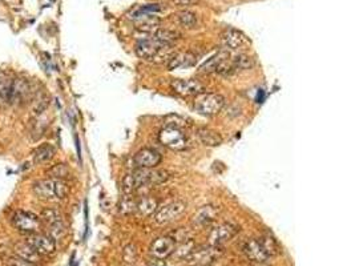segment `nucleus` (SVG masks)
<instances>
[{"label": "nucleus", "mask_w": 355, "mask_h": 266, "mask_svg": "<svg viewBox=\"0 0 355 266\" xmlns=\"http://www.w3.org/2000/svg\"><path fill=\"white\" fill-rule=\"evenodd\" d=\"M6 73H4L3 72V71H2V70H0V88H2V86H3L4 85V84H6Z\"/></svg>", "instance_id": "f704fd0d"}, {"label": "nucleus", "mask_w": 355, "mask_h": 266, "mask_svg": "<svg viewBox=\"0 0 355 266\" xmlns=\"http://www.w3.org/2000/svg\"><path fill=\"white\" fill-rule=\"evenodd\" d=\"M159 141L170 150L181 152L188 148V137L179 124L168 123L159 133Z\"/></svg>", "instance_id": "20e7f679"}, {"label": "nucleus", "mask_w": 355, "mask_h": 266, "mask_svg": "<svg viewBox=\"0 0 355 266\" xmlns=\"http://www.w3.org/2000/svg\"><path fill=\"white\" fill-rule=\"evenodd\" d=\"M4 265L6 266H36L31 262H27V261H24V259L19 258V257H16V256L8 257V258H6V261H4Z\"/></svg>", "instance_id": "473e14b6"}, {"label": "nucleus", "mask_w": 355, "mask_h": 266, "mask_svg": "<svg viewBox=\"0 0 355 266\" xmlns=\"http://www.w3.org/2000/svg\"><path fill=\"white\" fill-rule=\"evenodd\" d=\"M136 203L137 199H135L133 197H124L119 204V213L123 216H129L132 213H136Z\"/></svg>", "instance_id": "c756f323"}, {"label": "nucleus", "mask_w": 355, "mask_h": 266, "mask_svg": "<svg viewBox=\"0 0 355 266\" xmlns=\"http://www.w3.org/2000/svg\"><path fill=\"white\" fill-rule=\"evenodd\" d=\"M196 136L205 146H218L223 144V136L219 132L212 129L209 126H199L196 130Z\"/></svg>", "instance_id": "6ab92c4d"}, {"label": "nucleus", "mask_w": 355, "mask_h": 266, "mask_svg": "<svg viewBox=\"0 0 355 266\" xmlns=\"http://www.w3.org/2000/svg\"><path fill=\"white\" fill-rule=\"evenodd\" d=\"M160 208L159 199L152 196H145L143 198L137 199L136 203V213L143 217H150L157 212Z\"/></svg>", "instance_id": "aec40b11"}, {"label": "nucleus", "mask_w": 355, "mask_h": 266, "mask_svg": "<svg viewBox=\"0 0 355 266\" xmlns=\"http://www.w3.org/2000/svg\"><path fill=\"white\" fill-rule=\"evenodd\" d=\"M163 160V156L157 152L156 149H150V148H143L133 156V163L137 168H144V169H150V168H156L160 165Z\"/></svg>", "instance_id": "2eb2a0df"}, {"label": "nucleus", "mask_w": 355, "mask_h": 266, "mask_svg": "<svg viewBox=\"0 0 355 266\" xmlns=\"http://www.w3.org/2000/svg\"><path fill=\"white\" fill-rule=\"evenodd\" d=\"M135 52L140 59L146 61L168 64L176 51L173 50V46L170 44H164L153 37H145L137 41L135 46Z\"/></svg>", "instance_id": "f03ea898"}, {"label": "nucleus", "mask_w": 355, "mask_h": 266, "mask_svg": "<svg viewBox=\"0 0 355 266\" xmlns=\"http://www.w3.org/2000/svg\"><path fill=\"white\" fill-rule=\"evenodd\" d=\"M56 154V146L50 143H44L33 150L32 159L35 164H46L55 157Z\"/></svg>", "instance_id": "412c9836"}, {"label": "nucleus", "mask_w": 355, "mask_h": 266, "mask_svg": "<svg viewBox=\"0 0 355 266\" xmlns=\"http://www.w3.org/2000/svg\"><path fill=\"white\" fill-rule=\"evenodd\" d=\"M239 226L233 223H223L217 225L214 229H212L209 234L210 245L213 246H221L223 243L228 242L232 238L238 234Z\"/></svg>", "instance_id": "f8f14e48"}, {"label": "nucleus", "mask_w": 355, "mask_h": 266, "mask_svg": "<svg viewBox=\"0 0 355 266\" xmlns=\"http://www.w3.org/2000/svg\"><path fill=\"white\" fill-rule=\"evenodd\" d=\"M258 239H259V242H261V245H262L265 253L269 257L277 256V254L281 252V248H279L278 242H277L276 239L273 238L272 236H269V234H265V236L259 237Z\"/></svg>", "instance_id": "c85d7f7f"}, {"label": "nucleus", "mask_w": 355, "mask_h": 266, "mask_svg": "<svg viewBox=\"0 0 355 266\" xmlns=\"http://www.w3.org/2000/svg\"><path fill=\"white\" fill-rule=\"evenodd\" d=\"M11 224L16 230L24 234H35L41 230V219L35 213L27 212V210H16L11 216Z\"/></svg>", "instance_id": "39448f33"}, {"label": "nucleus", "mask_w": 355, "mask_h": 266, "mask_svg": "<svg viewBox=\"0 0 355 266\" xmlns=\"http://www.w3.org/2000/svg\"><path fill=\"white\" fill-rule=\"evenodd\" d=\"M170 179V173L166 169H144V168H137L136 170L128 173L123 179L121 188L125 194H132L137 192L144 186L149 185H160L165 183Z\"/></svg>", "instance_id": "f257e3e1"}, {"label": "nucleus", "mask_w": 355, "mask_h": 266, "mask_svg": "<svg viewBox=\"0 0 355 266\" xmlns=\"http://www.w3.org/2000/svg\"><path fill=\"white\" fill-rule=\"evenodd\" d=\"M47 234L50 237H52L55 241H59L60 238H63V237L65 236V225H64V221L48 226V233H47Z\"/></svg>", "instance_id": "7c9ffc66"}, {"label": "nucleus", "mask_w": 355, "mask_h": 266, "mask_svg": "<svg viewBox=\"0 0 355 266\" xmlns=\"http://www.w3.org/2000/svg\"><path fill=\"white\" fill-rule=\"evenodd\" d=\"M186 209V204L184 201H173V203L166 204V205L161 206L157 209V212L154 213V221L160 225H165V224H169L174 219L179 218Z\"/></svg>", "instance_id": "1a4fd4ad"}, {"label": "nucleus", "mask_w": 355, "mask_h": 266, "mask_svg": "<svg viewBox=\"0 0 355 266\" xmlns=\"http://www.w3.org/2000/svg\"><path fill=\"white\" fill-rule=\"evenodd\" d=\"M242 252L246 256V258L256 263H263L269 259V256L265 253L258 238L248 239L245 245H243Z\"/></svg>", "instance_id": "dca6fc26"}, {"label": "nucleus", "mask_w": 355, "mask_h": 266, "mask_svg": "<svg viewBox=\"0 0 355 266\" xmlns=\"http://www.w3.org/2000/svg\"><path fill=\"white\" fill-rule=\"evenodd\" d=\"M198 0H170V3L177 7H190L194 6Z\"/></svg>", "instance_id": "72a5a7b5"}, {"label": "nucleus", "mask_w": 355, "mask_h": 266, "mask_svg": "<svg viewBox=\"0 0 355 266\" xmlns=\"http://www.w3.org/2000/svg\"><path fill=\"white\" fill-rule=\"evenodd\" d=\"M181 36L183 35L179 31L163 28V27H160L159 30L152 35L153 39H156L157 41H161L164 44H170V46H173V43H176L177 40L181 39Z\"/></svg>", "instance_id": "b1692460"}, {"label": "nucleus", "mask_w": 355, "mask_h": 266, "mask_svg": "<svg viewBox=\"0 0 355 266\" xmlns=\"http://www.w3.org/2000/svg\"><path fill=\"white\" fill-rule=\"evenodd\" d=\"M32 192L35 193V196L44 201H57L68 197L70 186L63 180L44 179L33 184Z\"/></svg>", "instance_id": "7ed1b4c3"}, {"label": "nucleus", "mask_w": 355, "mask_h": 266, "mask_svg": "<svg viewBox=\"0 0 355 266\" xmlns=\"http://www.w3.org/2000/svg\"><path fill=\"white\" fill-rule=\"evenodd\" d=\"M233 65H234V70L237 71H248L252 70L256 61L252 56L246 55V53H237L234 56H232Z\"/></svg>", "instance_id": "393cba45"}, {"label": "nucleus", "mask_w": 355, "mask_h": 266, "mask_svg": "<svg viewBox=\"0 0 355 266\" xmlns=\"http://www.w3.org/2000/svg\"><path fill=\"white\" fill-rule=\"evenodd\" d=\"M170 86H172L173 92L184 97H196L206 92L205 85L196 79H176L170 83Z\"/></svg>", "instance_id": "9d476101"}, {"label": "nucleus", "mask_w": 355, "mask_h": 266, "mask_svg": "<svg viewBox=\"0 0 355 266\" xmlns=\"http://www.w3.org/2000/svg\"><path fill=\"white\" fill-rule=\"evenodd\" d=\"M31 103V110L33 112V115H41L43 112H46L48 105H50V96L48 93L43 90H39L37 92H35L32 95L30 100Z\"/></svg>", "instance_id": "5701e85b"}, {"label": "nucleus", "mask_w": 355, "mask_h": 266, "mask_svg": "<svg viewBox=\"0 0 355 266\" xmlns=\"http://www.w3.org/2000/svg\"><path fill=\"white\" fill-rule=\"evenodd\" d=\"M39 217L41 219V223L47 224L48 226L63 221V214L57 208H46V209L41 210Z\"/></svg>", "instance_id": "bb28decb"}, {"label": "nucleus", "mask_w": 355, "mask_h": 266, "mask_svg": "<svg viewBox=\"0 0 355 266\" xmlns=\"http://www.w3.org/2000/svg\"><path fill=\"white\" fill-rule=\"evenodd\" d=\"M174 252H176V241L170 236L157 237L149 246L150 256L160 261L166 259Z\"/></svg>", "instance_id": "ddd939ff"}, {"label": "nucleus", "mask_w": 355, "mask_h": 266, "mask_svg": "<svg viewBox=\"0 0 355 266\" xmlns=\"http://www.w3.org/2000/svg\"><path fill=\"white\" fill-rule=\"evenodd\" d=\"M225 105V99L218 93H201L194 100V109L203 116H214Z\"/></svg>", "instance_id": "423d86ee"}, {"label": "nucleus", "mask_w": 355, "mask_h": 266, "mask_svg": "<svg viewBox=\"0 0 355 266\" xmlns=\"http://www.w3.org/2000/svg\"><path fill=\"white\" fill-rule=\"evenodd\" d=\"M176 20L180 26L186 30H192L197 26V15L189 10H183L176 13Z\"/></svg>", "instance_id": "a878e982"}, {"label": "nucleus", "mask_w": 355, "mask_h": 266, "mask_svg": "<svg viewBox=\"0 0 355 266\" xmlns=\"http://www.w3.org/2000/svg\"><path fill=\"white\" fill-rule=\"evenodd\" d=\"M47 176L48 179H55V180H65L71 176V169L68 168V165L64 163H59L56 165L51 166L50 169L47 170Z\"/></svg>", "instance_id": "cd10ccee"}, {"label": "nucleus", "mask_w": 355, "mask_h": 266, "mask_svg": "<svg viewBox=\"0 0 355 266\" xmlns=\"http://www.w3.org/2000/svg\"><path fill=\"white\" fill-rule=\"evenodd\" d=\"M123 258L125 262L128 263H135L139 258V249L135 243H129L124 248L123 252Z\"/></svg>", "instance_id": "2f4dec72"}, {"label": "nucleus", "mask_w": 355, "mask_h": 266, "mask_svg": "<svg viewBox=\"0 0 355 266\" xmlns=\"http://www.w3.org/2000/svg\"><path fill=\"white\" fill-rule=\"evenodd\" d=\"M26 241L39 253L40 256H51L56 250V241L48 234H43V233L28 234Z\"/></svg>", "instance_id": "4468645a"}, {"label": "nucleus", "mask_w": 355, "mask_h": 266, "mask_svg": "<svg viewBox=\"0 0 355 266\" xmlns=\"http://www.w3.org/2000/svg\"><path fill=\"white\" fill-rule=\"evenodd\" d=\"M196 61V56L192 52H176L166 65L169 70H177V68H186V66L194 65Z\"/></svg>", "instance_id": "4be33fe9"}, {"label": "nucleus", "mask_w": 355, "mask_h": 266, "mask_svg": "<svg viewBox=\"0 0 355 266\" xmlns=\"http://www.w3.org/2000/svg\"><path fill=\"white\" fill-rule=\"evenodd\" d=\"M221 44L225 50L229 51H241L243 48L249 46V39L243 35L241 31L236 30V28H226L221 32Z\"/></svg>", "instance_id": "9b49d317"}, {"label": "nucleus", "mask_w": 355, "mask_h": 266, "mask_svg": "<svg viewBox=\"0 0 355 266\" xmlns=\"http://www.w3.org/2000/svg\"><path fill=\"white\" fill-rule=\"evenodd\" d=\"M221 246H199L194 248L186 257L188 263L192 266H210L219 256L223 250L219 249Z\"/></svg>", "instance_id": "0eeeda50"}, {"label": "nucleus", "mask_w": 355, "mask_h": 266, "mask_svg": "<svg viewBox=\"0 0 355 266\" xmlns=\"http://www.w3.org/2000/svg\"><path fill=\"white\" fill-rule=\"evenodd\" d=\"M203 72H214L224 76H229L232 73L236 72L234 65H233L232 56L229 52H219L216 56H213L201 66Z\"/></svg>", "instance_id": "6e6552de"}, {"label": "nucleus", "mask_w": 355, "mask_h": 266, "mask_svg": "<svg viewBox=\"0 0 355 266\" xmlns=\"http://www.w3.org/2000/svg\"><path fill=\"white\" fill-rule=\"evenodd\" d=\"M218 216V209L214 205L201 206L194 214H193V224L197 226H206L212 224Z\"/></svg>", "instance_id": "a211bd4d"}, {"label": "nucleus", "mask_w": 355, "mask_h": 266, "mask_svg": "<svg viewBox=\"0 0 355 266\" xmlns=\"http://www.w3.org/2000/svg\"><path fill=\"white\" fill-rule=\"evenodd\" d=\"M13 254L27 261V262L33 263V265H37L40 262V258H41L39 253L33 249L27 241H19V242L15 243L13 245Z\"/></svg>", "instance_id": "f3484780"}]
</instances>
